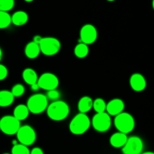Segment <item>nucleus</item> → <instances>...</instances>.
Wrapping results in <instances>:
<instances>
[{"instance_id":"nucleus-1","label":"nucleus","mask_w":154,"mask_h":154,"mask_svg":"<svg viewBox=\"0 0 154 154\" xmlns=\"http://www.w3.org/2000/svg\"><path fill=\"white\" fill-rule=\"evenodd\" d=\"M47 115L54 121H63L66 120L70 113V108L66 102L62 100L54 101L49 104L46 110Z\"/></svg>"},{"instance_id":"nucleus-2","label":"nucleus","mask_w":154,"mask_h":154,"mask_svg":"<svg viewBox=\"0 0 154 154\" xmlns=\"http://www.w3.org/2000/svg\"><path fill=\"white\" fill-rule=\"evenodd\" d=\"M91 126V120L87 114L79 113L75 115L69 123V131L75 135L86 133Z\"/></svg>"},{"instance_id":"nucleus-3","label":"nucleus","mask_w":154,"mask_h":154,"mask_svg":"<svg viewBox=\"0 0 154 154\" xmlns=\"http://www.w3.org/2000/svg\"><path fill=\"white\" fill-rule=\"evenodd\" d=\"M48 105V99L45 94L36 93L33 94L27 99L26 106L29 113L33 114H40L47 110Z\"/></svg>"},{"instance_id":"nucleus-4","label":"nucleus","mask_w":154,"mask_h":154,"mask_svg":"<svg viewBox=\"0 0 154 154\" xmlns=\"http://www.w3.org/2000/svg\"><path fill=\"white\" fill-rule=\"evenodd\" d=\"M114 124L118 132L127 135L135 129V120L132 114L123 111L121 114L115 116Z\"/></svg>"},{"instance_id":"nucleus-5","label":"nucleus","mask_w":154,"mask_h":154,"mask_svg":"<svg viewBox=\"0 0 154 154\" xmlns=\"http://www.w3.org/2000/svg\"><path fill=\"white\" fill-rule=\"evenodd\" d=\"M41 54L47 57H52L60 52L61 49V43L60 40L54 37L42 38L39 43Z\"/></svg>"},{"instance_id":"nucleus-6","label":"nucleus","mask_w":154,"mask_h":154,"mask_svg":"<svg viewBox=\"0 0 154 154\" xmlns=\"http://www.w3.org/2000/svg\"><path fill=\"white\" fill-rule=\"evenodd\" d=\"M16 135L19 144H23L27 147L32 145L35 142L37 138L35 130L29 125L21 126Z\"/></svg>"},{"instance_id":"nucleus-7","label":"nucleus","mask_w":154,"mask_h":154,"mask_svg":"<svg viewBox=\"0 0 154 154\" xmlns=\"http://www.w3.org/2000/svg\"><path fill=\"white\" fill-rule=\"evenodd\" d=\"M20 126V122L13 115H6L0 119V130L5 135H16Z\"/></svg>"},{"instance_id":"nucleus-8","label":"nucleus","mask_w":154,"mask_h":154,"mask_svg":"<svg viewBox=\"0 0 154 154\" xmlns=\"http://www.w3.org/2000/svg\"><path fill=\"white\" fill-rule=\"evenodd\" d=\"M91 126L98 132H108L111 126V117L106 112L99 113L93 116Z\"/></svg>"},{"instance_id":"nucleus-9","label":"nucleus","mask_w":154,"mask_h":154,"mask_svg":"<svg viewBox=\"0 0 154 154\" xmlns=\"http://www.w3.org/2000/svg\"><path fill=\"white\" fill-rule=\"evenodd\" d=\"M37 84L39 88L46 91L57 90L60 84L58 77L51 72H45L38 77Z\"/></svg>"},{"instance_id":"nucleus-10","label":"nucleus","mask_w":154,"mask_h":154,"mask_svg":"<svg viewBox=\"0 0 154 154\" xmlns=\"http://www.w3.org/2000/svg\"><path fill=\"white\" fill-rule=\"evenodd\" d=\"M144 149V142L138 136L128 138L125 145L122 147L123 154H141Z\"/></svg>"},{"instance_id":"nucleus-11","label":"nucleus","mask_w":154,"mask_h":154,"mask_svg":"<svg viewBox=\"0 0 154 154\" xmlns=\"http://www.w3.org/2000/svg\"><path fill=\"white\" fill-rule=\"evenodd\" d=\"M98 32L93 24L87 23L83 26L80 30V42L87 45H92L97 40Z\"/></svg>"},{"instance_id":"nucleus-12","label":"nucleus","mask_w":154,"mask_h":154,"mask_svg":"<svg viewBox=\"0 0 154 154\" xmlns=\"http://www.w3.org/2000/svg\"><path fill=\"white\" fill-rule=\"evenodd\" d=\"M125 103L122 99H114L106 104L105 112L110 116L115 117L124 111Z\"/></svg>"},{"instance_id":"nucleus-13","label":"nucleus","mask_w":154,"mask_h":154,"mask_svg":"<svg viewBox=\"0 0 154 154\" xmlns=\"http://www.w3.org/2000/svg\"><path fill=\"white\" fill-rule=\"evenodd\" d=\"M129 85L134 91L142 92L147 87V81L144 75L140 73H134L129 78Z\"/></svg>"},{"instance_id":"nucleus-14","label":"nucleus","mask_w":154,"mask_h":154,"mask_svg":"<svg viewBox=\"0 0 154 154\" xmlns=\"http://www.w3.org/2000/svg\"><path fill=\"white\" fill-rule=\"evenodd\" d=\"M127 139V135L117 132L110 137L109 142L110 144L114 148H122L125 145Z\"/></svg>"},{"instance_id":"nucleus-15","label":"nucleus","mask_w":154,"mask_h":154,"mask_svg":"<svg viewBox=\"0 0 154 154\" xmlns=\"http://www.w3.org/2000/svg\"><path fill=\"white\" fill-rule=\"evenodd\" d=\"M24 54H25L26 57L30 60H35L41 54L40 48L38 44L35 43L32 41L29 42L25 47V50H24Z\"/></svg>"},{"instance_id":"nucleus-16","label":"nucleus","mask_w":154,"mask_h":154,"mask_svg":"<svg viewBox=\"0 0 154 154\" xmlns=\"http://www.w3.org/2000/svg\"><path fill=\"white\" fill-rule=\"evenodd\" d=\"M11 16V23L17 26L25 25L29 20L28 14L24 11H17Z\"/></svg>"},{"instance_id":"nucleus-17","label":"nucleus","mask_w":154,"mask_h":154,"mask_svg":"<svg viewBox=\"0 0 154 154\" xmlns=\"http://www.w3.org/2000/svg\"><path fill=\"white\" fill-rule=\"evenodd\" d=\"M22 78L24 82L29 86L37 84L38 79L37 72L32 68H26L23 71Z\"/></svg>"},{"instance_id":"nucleus-18","label":"nucleus","mask_w":154,"mask_h":154,"mask_svg":"<svg viewBox=\"0 0 154 154\" xmlns=\"http://www.w3.org/2000/svg\"><path fill=\"white\" fill-rule=\"evenodd\" d=\"M93 100L88 96H84L80 99L78 103V109L80 113L87 114L93 108Z\"/></svg>"},{"instance_id":"nucleus-19","label":"nucleus","mask_w":154,"mask_h":154,"mask_svg":"<svg viewBox=\"0 0 154 154\" xmlns=\"http://www.w3.org/2000/svg\"><path fill=\"white\" fill-rule=\"evenodd\" d=\"M29 111L26 105H18L14 109L13 116L20 122L25 120L29 115Z\"/></svg>"},{"instance_id":"nucleus-20","label":"nucleus","mask_w":154,"mask_h":154,"mask_svg":"<svg viewBox=\"0 0 154 154\" xmlns=\"http://www.w3.org/2000/svg\"><path fill=\"white\" fill-rule=\"evenodd\" d=\"M14 97L11 91L7 90H0V107L6 108L13 104Z\"/></svg>"},{"instance_id":"nucleus-21","label":"nucleus","mask_w":154,"mask_h":154,"mask_svg":"<svg viewBox=\"0 0 154 154\" xmlns=\"http://www.w3.org/2000/svg\"><path fill=\"white\" fill-rule=\"evenodd\" d=\"M90 50L88 45L80 42L74 48V54L76 57L79 59H84L88 56Z\"/></svg>"},{"instance_id":"nucleus-22","label":"nucleus","mask_w":154,"mask_h":154,"mask_svg":"<svg viewBox=\"0 0 154 154\" xmlns=\"http://www.w3.org/2000/svg\"><path fill=\"white\" fill-rule=\"evenodd\" d=\"M11 24V16L8 12L0 11V29L8 28Z\"/></svg>"},{"instance_id":"nucleus-23","label":"nucleus","mask_w":154,"mask_h":154,"mask_svg":"<svg viewBox=\"0 0 154 154\" xmlns=\"http://www.w3.org/2000/svg\"><path fill=\"white\" fill-rule=\"evenodd\" d=\"M93 108L96 114L105 112L106 110V102L102 98H97L93 102Z\"/></svg>"},{"instance_id":"nucleus-24","label":"nucleus","mask_w":154,"mask_h":154,"mask_svg":"<svg viewBox=\"0 0 154 154\" xmlns=\"http://www.w3.org/2000/svg\"><path fill=\"white\" fill-rule=\"evenodd\" d=\"M11 154H30V150L27 146L17 143L13 145Z\"/></svg>"},{"instance_id":"nucleus-25","label":"nucleus","mask_w":154,"mask_h":154,"mask_svg":"<svg viewBox=\"0 0 154 154\" xmlns=\"http://www.w3.org/2000/svg\"><path fill=\"white\" fill-rule=\"evenodd\" d=\"M11 93H12L14 98H18L22 96L25 93V87L21 84H16L11 88Z\"/></svg>"},{"instance_id":"nucleus-26","label":"nucleus","mask_w":154,"mask_h":154,"mask_svg":"<svg viewBox=\"0 0 154 154\" xmlns=\"http://www.w3.org/2000/svg\"><path fill=\"white\" fill-rule=\"evenodd\" d=\"M14 7V0H0V11L8 12Z\"/></svg>"},{"instance_id":"nucleus-27","label":"nucleus","mask_w":154,"mask_h":154,"mask_svg":"<svg viewBox=\"0 0 154 154\" xmlns=\"http://www.w3.org/2000/svg\"><path fill=\"white\" fill-rule=\"evenodd\" d=\"M45 96L48 98V101L52 100L54 102V101L59 100L60 97V93L57 90H52L47 91V94Z\"/></svg>"},{"instance_id":"nucleus-28","label":"nucleus","mask_w":154,"mask_h":154,"mask_svg":"<svg viewBox=\"0 0 154 154\" xmlns=\"http://www.w3.org/2000/svg\"><path fill=\"white\" fill-rule=\"evenodd\" d=\"M8 75V70L7 67L2 64H0V81L6 79Z\"/></svg>"},{"instance_id":"nucleus-29","label":"nucleus","mask_w":154,"mask_h":154,"mask_svg":"<svg viewBox=\"0 0 154 154\" xmlns=\"http://www.w3.org/2000/svg\"><path fill=\"white\" fill-rule=\"evenodd\" d=\"M30 154H45L44 153V151L42 150V148L40 147H34L33 149H32L30 150Z\"/></svg>"},{"instance_id":"nucleus-30","label":"nucleus","mask_w":154,"mask_h":154,"mask_svg":"<svg viewBox=\"0 0 154 154\" xmlns=\"http://www.w3.org/2000/svg\"><path fill=\"white\" fill-rule=\"evenodd\" d=\"M42 38L41 35H35L34 37H33V40L32 42H35V43L38 44V45H39V43H40V42L42 41Z\"/></svg>"},{"instance_id":"nucleus-31","label":"nucleus","mask_w":154,"mask_h":154,"mask_svg":"<svg viewBox=\"0 0 154 154\" xmlns=\"http://www.w3.org/2000/svg\"><path fill=\"white\" fill-rule=\"evenodd\" d=\"M30 88H31L32 91H34V92L38 91V90H39V89H40V88H39L38 85V84H32V85L30 86Z\"/></svg>"},{"instance_id":"nucleus-32","label":"nucleus","mask_w":154,"mask_h":154,"mask_svg":"<svg viewBox=\"0 0 154 154\" xmlns=\"http://www.w3.org/2000/svg\"><path fill=\"white\" fill-rule=\"evenodd\" d=\"M2 55H3L2 50V48H0V62H1V60H2Z\"/></svg>"},{"instance_id":"nucleus-33","label":"nucleus","mask_w":154,"mask_h":154,"mask_svg":"<svg viewBox=\"0 0 154 154\" xmlns=\"http://www.w3.org/2000/svg\"><path fill=\"white\" fill-rule=\"evenodd\" d=\"M141 154H154V153L151 151H148V152H144V153H141Z\"/></svg>"},{"instance_id":"nucleus-34","label":"nucleus","mask_w":154,"mask_h":154,"mask_svg":"<svg viewBox=\"0 0 154 154\" xmlns=\"http://www.w3.org/2000/svg\"><path fill=\"white\" fill-rule=\"evenodd\" d=\"M24 1H25L26 2H33L34 0H24Z\"/></svg>"},{"instance_id":"nucleus-35","label":"nucleus","mask_w":154,"mask_h":154,"mask_svg":"<svg viewBox=\"0 0 154 154\" xmlns=\"http://www.w3.org/2000/svg\"><path fill=\"white\" fill-rule=\"evenodd\" d=\"M107 1H108V2H114V1H115V0H107Z\"/></svg>"},{"instance_id":"nucleus-36","label":"nucleus","mask_w":154,"mask_h":154,"mask_svg":"<svg viewBox=\"0 0 154 154\" xmlns=\"http://www.w3.org/2000/svg\"><path fill=\"white\" fill-rule=\"evenodd\" d=\"M2 154H11V153H2Z\"/></svg>"}]
</instances>
